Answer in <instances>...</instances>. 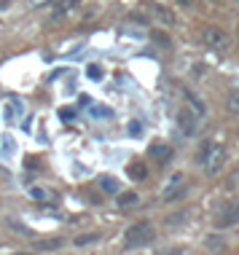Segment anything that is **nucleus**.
<instances>
[{"label":"nucleus","mask_w":239,"mask_h":255,"mask_svg":"<svg viewBox=\"0 0 239 255\" xmlns=\"http://www.w3.org/2000/svg\"><path fill=\"white\" fill-rule=\"evenodd\" d=\"M223 158H226V150L223 145H215V142H202V150L196 156V161L207 169V175H218L223 167Z\"/></svg>","instance_id":"f257e3e1"},{"label":"nucleus","mask_w":239,"mask_h":255,"mask_svg":"<svg viewBox=\"0 0 239 255\" xmlns=\"http://www.w3.org/2000/svg\"><path fill=\"white\" fill-rule=\"evenodd\" d=\"M124 239H126V247H145L156 239V231H153V226L148 223V220H137L134 226L126 229Z\"/></svg>","instance_id":"f03ea898"},{"label":"nucleus","mask_w":239,"mask_h":255,"mask_svg":"<svg viewBox=\"0 0 239 255\" xmlns=\"http://www.w3.org/2000/svg\"><path fill=\"white\" fill-rule=\"evenodd\" d=\"M202 43L207 46V49H213V51H226L229 49V35H226V30H223V27L207 24L202 30Z\"/></svg>","instance_id":"7ed1b4c3"},{"label":"nucleus","mask_w":239,"mask_h":255,"mask_svg":"<svg viewBox=\"0 0 239 255\" xmlns=\"http://www.w3.org/2000/svg\"><path fill=\"white\" fill-rule=\"evenodd\" d=\"M148 13H151L153 22L161 24V27H175L177 24L175 11L169 8V5H164V3H148Z\"/></svg>","instance_id":"20e7f679"},{"label":"nucleus","mask_w":239,"mask_h":255,"mask_svg":"<svg viewBox=\"0 0 239 255\" xmlns=\"http://www.w3.org/2000/svg\"><path fill=\"white\" fill-rule=\"evenodd\" d=\"M148 153L153 156V161L159 164V167H167V164L172 161L175 150H172V145H169V142H161V140H156V142H151V148H148Z\"/></svg>","instance_id":"39448f33"},{"label":"nucleus","mask_w":239,"mask_h":255,"mask_svg":"<svg viewBox=\"0 0 239 255\" xmlns=\"http://www.w3.org/2000/svg\"><path fill=\"white\" fill-rule=\"evenodd\" d=\"M177 129H180L186 137H194L196 134V113L191 108L177 110Z\"/></svg>","instance_id":"423d86ee"},{"label":"nucleus","mask_w":239,"mask_h":255,"mask_svg":"<svg viewBox=\"0 0 239 255\" xmlns=\"http://www.w3.org/2000/svg\"><path fill=\"white\" fill-rule=\"evenodd\" d=\"M237 220H239V207H226L223 212H218L215 226L218 229H226V226H234Z\"/></svg>","instance_id":"0eeeda50"},{"label":"nucleus","mask_w":239,"mask_h":255,"mask_svg":"<svg viewBox=\"0 0 239 255\" xmlns=\"http://www.w3.org/2000/svg\"><path fill=\"white\" fill-rule=\"evenodd\" d=\"M126 175L132 177V180H145V177H148V167L142 161H129L126 164Z\"/></svg>","instance_id":"6e6552de"},{"label":"nucleus","mask_w":239,"mask_h":255,"mask_svg":"<svg viewBox=\"0 0 239 255\" xmlns=\"http://www.w3.org/2000/svg\"><path fill=\"white\" fill-rule=\"evenodd\" d=\"M204 247H207V250H218V253H221V250H226V242H223V237H221V234H207V237H204Z\"/></svg>","instance_id":"1a4fd4ad"},{"label":"nucleus","mask_w":239,"mask_h":255,"mask_svg":"<svg viewBox=\"0 0 239 255\" xmlns=\"http://www.w3.org/2000/svg\"><path fill=\"white\" fill-rule=\"evenodd\" d=\"M100 188L105 194H119V180L113 175H100Z\"/></svg>","instance_id":"9d476101"},{"label":"nucleus","mask_w":239,"mask_h":255,"mask_svg":"<svg viewBox=\"0 0 239 255\" xmlns=\"http://www.w3.org/2000/svg\"><path fill=\"white\" fill-rule=\"evenodd\" d=\"M78 5V0H57V8H54V16H65Z\"/></svg>","instance_id":"9b49d317"},{"label":"nucleus","mask_w":239,"mask_h":255,"mask_svg":"<svg viewBox=\"0 0 239 255\" xmlns=\"http://www.w3.org/2000/svg\"><path fill=\"white\" fill-rule=\"evenodd\" d=\"M226 110H229V113H234V116H239V89H231V92H229Z\"/></svg>","instance_id":"f8f14e48"},{"label":"nucleus","mask_w":239,"mask_h":255,"mask_svg":"<svg viewBox=\"0 0 239 255\" xmlns=\"http://www.w3.org/2000/svg\"><path fill=\"white\" fill-rule=\"evenodd\" d=\"M97 239H100V234H78V237L76 239H73V245H76V247H89V245H94V242H97Z\"/></svg>","instance_id":"ddd939ff"},{"label":"nucleus","mask_w":239,"mask_h":255,"mask_svg":"<svg viewBox=\"0 0 239 255\" xmlns=\"http://www.w3.org/2000/svg\"><path fill=\"white\" fill-rule=\"evenodd\" d=\"M137 202H140V196L134 194V191H126V194H121L119 199H116V204H119V207H134Z\"/></svg>","instance_id":"4468645a"},{"label":"nucleus","mask_w":239,"mask_h":255,"mask_svg":"<svg viewBox=\"0 0 239 255\" xmlns=\"http://www.w3.org/2000/svg\"><path fill=\"white\" fill-rule=\"evenodd\" d=\"M186 97H188V102H191V105L196 108V116H204V113H207V108H204V102H202L199 97H194L191 92H186Z\"/></svg>","instance_id":"2eb2a0df"},{"label":"nucleus","mask_w":239,"mask_h":255,"mask_svg":"<svg viewBox=\"0 0 239 255\" xmlns=\"http://www.w3.org/2000/svg\"><path fill=\"white\" fill-rule=\"evenodd\" d=\"M86 78L102 81V67H100V65H86Z\"/></svg>","instance_id":"dca6fc26"},{"label":"nucleus","mask_w":239,"mask_h":255,"mask_svg":"<svg viewBox=\"0 0 239 255\" xmlns=\"http://www.w3.org/2000/svg\"><path fill=\"white\" fill-rule=\"evenodd\" d=\"M94 116H97V119H108V116H113V110L105 108V105H97L94 108Z\"/></svg>","instance_id":"f3484780"},{"label":"nucleus","mask_w":239,"mask_h":255,"mask_svg":"<svg viewBox=\"0 0 239 255\" xmlns=\"http://www.w3.org/2000/svg\"><path fill=\"white\" fill-rule=\"evenodd\" d=\"M129 134H132V137H140V132H142V124L140 121H129Z\"/></svg>","instance_id":"a211bd4d"},{"label":"nucleus","mask_w":239,"mask_h":255,"mask_svg":"<svg viewBox=\"0 0 239 255\" xmlns=\"http://www.w3.org/2000/svg\"><path fill=\"white\" fill-rule=\"evenodd\" d=\"M59 247V239H54V242H38L35 250H57Z\"/></svg>","instance_id":"6ab92c4d"},{"label":"nucleus","mask_w":239,"mask_h":255,"mask_svg":"<svg viewBox=\"0 0 239 255\" xmlns=\"http://www.w3.org/2000/svg\"><path fill=\"white\" fill-rule=\"evenodd\" d=\"M153 40H159V43L164 46V49H169V40L164 38V35H159V32H153Z\"/></svg>","instance_id":"aec40b11"},{"label":"nucleus","mask_w":239,"mask_h":255,"mask_svg":"<svg viewBox=\"0 0 239 255\" xmlns=\"http://www.w3.org/2000/svg\"><path fill=\"white\" fill-rule=\"evenodd\" d=\"M177 5H183V8H191V3H194V0H175Z\"/></svg>","instance_id":"412c9836"},{"label":"nucleus","mask_w":239,"mask_h":255,"mask_svg":"<svg viewBox=\"0 0 239 255\" xmlns=\"http://www.w3.org/2000/svg\"><path fill=\"white\" fill-rule=\"evenodd\" d=\"M207 3H210V5H221V0H207Z\"/></svg>","instance_id":"4be33fe9"},{"label":"nucleus","mask_w":239,"mask_h":255,"mask_svg":"<svg viewBox=\"0 0 239 255\" xmlns=\"http://www.w3.org/2000/svg\"><path fill=\"white\" fill-rule=\"evenodd\" d=\"M0 177H8V172H5L3 167H0Z\"/></svg>","instance_id":"5701e85b"},{"label":"nucleus","mask_w":239,"mask_h":255,"mask_svg":"<svg viewBox=\"0 0 239 255\" xmlns=\"http://www.w3.org/2000/svg\"><path fill=\"white\" fill-rule=\"evenodd\" d=\"M237 40H239V27H237Z\"/></svg>","instance_id":"b1692460"},{"label":"nucleus","mask_w":239,"mask_h":255,"mask_svg":"<svg viewBox=\"0 0 239 255\" xmlns=\"http://www.w3.org/2000/svg\"><path fill=\"white\" fill-rule=\"evenodd\" d=\"M234 3H237V5H239V0H234Z\"/></svg>","instance_id":"393cba45"}]
</instances>
